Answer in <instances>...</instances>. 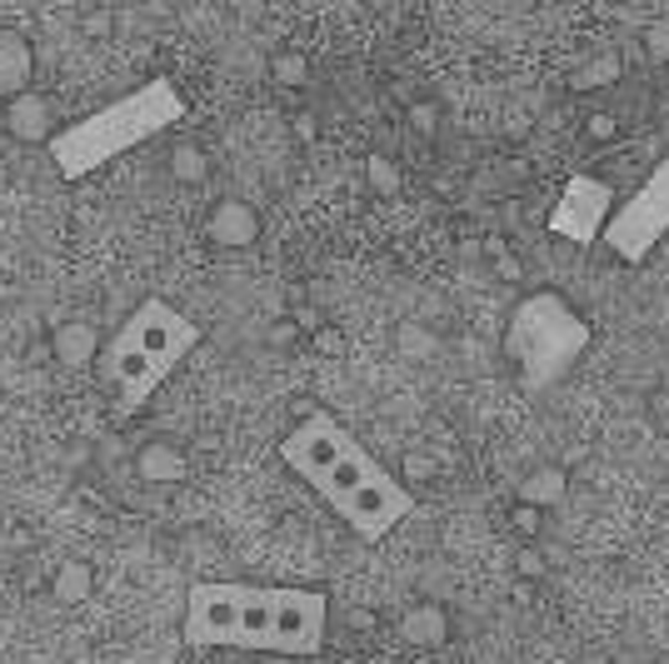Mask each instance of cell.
I'll return each instance as SVG.
<instances>
[{
  "label": "cell",
  "mask_w": 669,
  "mask_h": 664,
  "mask_svg": "<svg viewBox=\"0 0 669 664\" xmlns=\"http://www.w3.org/2000/svg\"><path fill=\"white\" fill-rule=\"evenodd\" d=\"M609 215H615V191H609L605 181H595V175H575V181L559 191L555 211H549V231L575 245H589L605 235Z\"/></svg>",
  "instance_id": "7"
},
{
  "label": "cell",
  "mask_w": 669,
  "mask_h": 664,
  "mask_svg": "<svg viewBox=\"0 0 669 664\" xmlns=\"http://www.w3.org/2000/svg\"><path fill=\"white\" fill-rule=\"evenodd\" d=\"M330 600L300 584H245V580H200L185 594L190 650H255L275 660H315L325 650Z\"/></svg>",
  "instance_id": "1"
},
{
  "label": "cell",
  "mask_w": 669,
  "mask_h": 664,
  "mask_svg": "<svg viewBox=\"0 0 669 664\" xmlns=\"http://www.w3.org/2000/svg\"><path fill=\"white\" fill-rule=\"evenodd\" d=\"M665 235H669V155L645 175V185H639L629 201L615 205V215H609L599 241L615 251V261L645 265Z\"/></svg>",
  "instance_id": "6"
},
{
  "label": "cell",
  "mask_w": 669,
  "mask_h": 664,
  "mask_svg": "<svg viewBox=\"0 0 669 664\" xmlns=\"http://www.w3.org/2000/svg\"><path fill=\"white\" fill-rule=\"evenodd\" d=\"M609 81H619V61L615 55H599L595 65H579L569 85H575V91H599V85H609Z\"/></svg>",
  "instance_id": "18"
},
{
  "label": "cell",
  "mask_w": 669,
  "mask_h": 664,
  "mask_svg": "<svg viewBox=\"0 0 669 664\" xmlns=\"http://www.w3.org/2000/svg\"><path fill=\"white\" fill-rule=\"evenodd\" d=\"M369 185H375V191H395V185H399L395 165H389L385 155H375V161H369Z\"/></svg>",
  "instance_id": "20"
},
{
  "label": "cell",
  "mask_w": 669,
  "mask_h": 664,
  "mask_svg": "<svg viewBox=\"0 0 669 664\" xmlns=\"http://www.w3.org/2000/svg\"><path fill=\"white\" fill-rule=\"evenodd\" d=\"M205 235L220 251H245V245L260 241V211L250 201L225 195V201H215V211L205 215Z\"/></svg>",
  "instance_id": "9"
},
{
  "label": "cell",
  "mask_w": 669,
  "mask_h": 664,
  "mask_svg": "<svg viewBox=\"0 0 669 664\" xmlns=\"http://www.w3.org/2000/svg\"><path fill=\"white\" fill-rule=\"evenodd\" d=\"M180 115H185V95L175 91V81L155 75V81L135 85V91L120 95V101L100 105V111L85 115V121L60 125L55 141H50L45 151H50V161H55L60 181H80V175H95L100 165H110L115 155L155 141V135L170 131Z\"/></svg>",
  "instance_id": "4"
},
{
  "label": "cell",
  "mask_w": 669,
  "mask_h": 664,
  "mask_svg": "<svg viewBox=\"0 0 669 664\" xmlns=\"http://www.w3.org/2000/svg\"><path fill=\"white\" fill-rule=\"evenodd\" d=\"M135 474L145 484H180L190 480V454L170 440H145L135 450Z\"/></svg>",
  "instance_id": "11"
},
{
  "label": "cell",
  "mask_w": 669,
  "mask_h": 664,
  "mask_svg": "<svg viewBox=\"0 0 669 664\" xmlns=\"http://www.w3.org/2000/svg\"><path fill=\"white\" fill-rule=\"evenodd\" d=\"M280 460L365 544L389 540L415 514V490L399 474H389L330 410L300 415V425L280 440Z\"/></svg>",
  "instance_id": "2"
},
{
  "label": "cell",
  "mask_w": 669,
  "mask_h": 664,
  "mask_svg": "<svg viewBox=\"0 0 669 664\" xmlns=\"http://www.w3.org/2000/svg\"><path fill=\"white\" fill-rule=\"evenodd\" d=\"M170 175H175L180 185H200L210 175V161H205V151H200V145H175V151H170Z\"/></svg>",
  "instance_id": "15"
},
{
  "label": "cell",
  "mask_w": 669,
  "mask_h": 664,
  "mask_svg": "<svg viewBox=\"0 0 669 664\" xmlns=\"http://www.w3.org/2000/svg\"><path fill=\"white\" fill-rule=\"evenodd\" d=\"M45 590H50V600L55 604H65V610H75V604H85L90 594H95V564L90 560H55L50 564V574H45Z\"/></svg>",
  "instance_id": "13"
},
{
  "label": "cell",
  "mask_w": 669,
  "mask_h": 664,
  "mask_svg": "<svg viewBox=\"0 0 669 664\" xmlns=\"http://www.w3.org/2000/svg\"><path fill=\"white\" fill-rule=\"evenodd\" d=\"M295 135L300 141H315V121H310V115H295Z\"/></svg>",
  "instance_id": "26"
},
{
  "label": "cell",
  "mask_w": 669,
  "mask_h": 664,
  "mask_svg": "<svg viewBox=\"0 0 669 664\" xmlns=\"http://www.w3.org/2000/svg\"><path fill=\"white\" fill-rule=\"evenodd\" d=\"M515 530H519V534H535V530H539V510H529V504H515Z\"/></svg>",
  "instance_id": "23"
},
{
  "label": "cell",
  "mask_w": 669,
  "mask_h": 664,
  "mask_svg": "<svg viewBox=\"0 0 669 664\" xmlns=\"http://www.w3.org/2000/svg\"><path fill=\"white\" fill-rule=\"evenodd\" d=\"M649 55H659V61H669V21H655L649 25Z\"/></svg>",
  "instance_id": "22"
},
{
  "label": "cell",
  "mask_w": 669,
  "mask_h": 664,
  "mask_svg": "<svg viewBox=\"0 0 669 664\" xmlns=\"http://www.w3.org/2000/svg\"><path fill=\"white\" fill-rule=\"evenodd\" d=\"M200 345V325L170 300L150 295L120 320V330L100 345L95 355V380L110 395V420H135L155 390L185 365V355Z\"/></svg>",
  "instance_id": "3"
},
{
  "label": "cell",
  "mask_w": 669,
  "mask_h": 664,
  "mask_svg": "<svg viewBox=\"0 0 669 664\" xmlns=\"http://www.w3.org/2000/svg\"><path fill=\"white\" fill-rule=\"evenodd\" d=\"M6 131L16 135L20 145H50L55 141V105H50V95H40L36 85H30L16 101H6Z\"/></svg>",
  "instance_id": "8"
},
{
  "label": "cell",
  "mask_w": 669,
  "mask_h": 664,
  "mask_svg": "<svg viewBox=\"0 0 669 664\" xmlns=\"http://www.w3.org/2000/svg\"><path fill=\"white\" fill-rule=\"evenodd\" d=\"M45 574H50V570H40V554H30V560H20V574H16V580H20V590H26V594H36L40 584H45Z\"/></svg>",
  "instance_id": "19"
},
{
  "label": "cell",
  "mask_w": 669,
  "mask_h": 664,
  "mask_svg": "<svg viewBox=\"0 0 669 664\" xmlns=\"http://www.w3.org/2000/svg\"><path fill=\"white\" fill-rule=\"evenodd\" d=\"M110 11H85L80 16V35H90V41H100V35H110Z\"/></svg>",
  "instance_id": "21"
},
{
  "label": "cell",
  "mask_w": 669,
  "mask_h": 664,
  "mask_svg": "<svg viewBox=\"0 0 669 664\" xmlns=\"http://www.w3.org/2000/svg\"><path fill=\"white\" fill-rule=\"evenodd\" d=\"M50 355H55L65 370H95V355H100V335L90 320H60L50 330Z\"/></svg>",
  "instance_id": "10"
},
{
  "label": "cell",
  "mask_w": 669,
  "mask_h": 664,
  "mask_svg": "<svg viewBox=\"0 0 669 664\" xmlns=\"http://www.w3.org/2000/svg\"><path fill=\"white\" fill-rule=\"evenodd\" d=\"M589 135H595V141H609V135H615V115H589Z\"/></svg>",
  "instance_id": "24"
},
{
  "label": "cell",
  "mask_w": 669,
  "mask_h": 664,
  "mask_svg": "<svg viewBox=\"0 0 669 664\" xmlns=\"http://www.w3.org/2000/svg\"><path fill=\"white\" fill-rule=\"evenodd\" d=\"M565 470H555V464H539V470H529L525 490H519V504H529V510H545V504L565 500Z\"/></svg>",
  "instance_id": "14"
},
{
  "label": "cell",
  "mask_w": 669,
  "mask_h": 664,
  "mask_svg": "<svg viewBox=\"0 0 669 664\" xmlns=\"http://www.w3.org/2000/svg\"><path fill=\"white\" fill-rule=\"evenodd\" d=\"M270 81L285 85V91H295V85L310 81V61L300 51H280L275 61H270Z\"/></svg>",
  "instance_id": "17"
},
{
  "label": "cell",
  "mask_w": 669,
  "mask_h": 664,
  "mask_svg": "<svg viewBox=\"0 0 669 664\" xmlns=\"http://www.w3.org/2000/svg\"><path fill=\"white\" fill-rule=\"evenodd\" d=\"M399 630H405V640H419V644H439V640H445V614H439L435 604H425V610H415V614H409L405 624H399Z\"/></svg>",
  "instance_id": "16"
},
{
  "label": "cell",
  "mask_w": 669,
  "mask_h": 664,
  "mask_svg": "<svg viewBox=\"0 0 669 664\" xmlns=\"http://www.w3.org/2000/svg\"><path fill=\"white\" fill-rule=\"evenodd\" d=\"M585 350H589V320L565 295L539 290V295H525L509 310L505 355L525 390H549L555 380H565Z\"/></svg>",
  "instance_id": "5"
},
{
  "label": "cell",
  "mask_w": 669,
  "mask_h": 664,
  "mask_svg": "<svg viewBox=\"0 0 669 664\" xmlns=\"http://www.w3.org/2000/svg\"><path fill=\"white\" fill-rule=\"evenodd\" d=\"M30 75H36V51L20 31L0 25V101H16L20 91H30Z\"/></svg>",
  "instance_id": "12"
},
{
  "label": "cell",
  "mask_w": 669,
  "mask_h": 664,
  "mask_svg": "<svg viewBox=\"0 0 669 664\" xmlns=\"http://www.w3.org/2000/svg\"><path fill=\"white\" fill-rule=\"evenodd\" d=\"M409 121H415L419 125V131H435V105H415V111H409Z\"/></svg>",
  "instance_id": "25"
}]
</instances>
